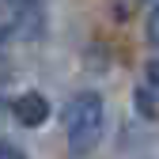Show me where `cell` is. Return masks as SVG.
Segmentation results:
<instances>
[{
  "label": "cell",
  "mask_w": 159,
  "mask_h": 159,
  "mask_svg": "<svg viewBox=\"0 0 159 159\" xmlns=\"http://www.w3.org/2000/svg\"><path fill=\"white\" fill-rule=\"evenodd\" d=\"M65 140H68V152L76 159H84L98 148L102 140V129H106V106H102V95L95 91H80L65 102Z\"/></svg>",
  "instance_id": "6da1fadb"
},
{
  "label": "cell",
  "mask_w": 159,
  "mask_h": 159,
  "mask_svg": "<svg viewBox=\"0 0 159 159\" xmlns=\"http://www.w3.org/2000/svg\"><path fill=\"white\" fill-rule=\"evenodd\" d=\"M4 8L11 15L8 30H15L19 38H38L42 34L46 19H42V4H38V0H4Z\"/></svg>",
  "instance_id": "7a4b0ae2"
},
{
  "label": "cell",
  "mask_w": 159,
  "mask_h": 159,
  "mask_svg": "<svg viewBox=\"0 0 159 159\" xmlns=\"http://www.w3.org/2000/svg\"><path fill=\"white\" fill-rule=\"evenodd\" d=\"M11 114H15V121L23 129H42L49 121V102H46L42 91H23L11 102Z\"/></svg>",
  "instance_id": "3957f363"
},
{
  "label": "cell",
  "mask_w": 159,
  "mask_h": 159,
  "mask_svg": "<svg viewBox=\"0 0 159 159\" xmlns=\"http://www.w3.org/2000/svg\"><path fill=\"white\" fill-rule=\"evenodd\" d=\"M148 46L159 49V0L152 4V11H148Z\"/></svg>",
  "instance_id": "277c9868"
},
{
  "label": "cell",
  "mask_w": 159,
  "mask_h": 159,
  "mask_svg": "<svg viewBox=\"0 0 159 159\" xmlns=\"http://www.w3.org/2000/svg\"><path fill=\"white\" fill-rule=\"evenodd\" d=\"M0 159H27V155L19 152L15 144H8V140H0Z\"/></svg>",
  "instance_id": "5b68a950"
},
{
  "label": "cell",
  "mask_w": 159,
  "mask_h": 159,
  "mask_svg": "<svg viewBox=\"0 0 159 159\" xmlns=\"http://www.w3.org/2000/svg\"><path fill=\"white\" fill-rule=\"evenodd\" d=\"M0 110H4V106H0Z\"/></svg>",
  "instance_id": "8992f818"
}]
</instances>
